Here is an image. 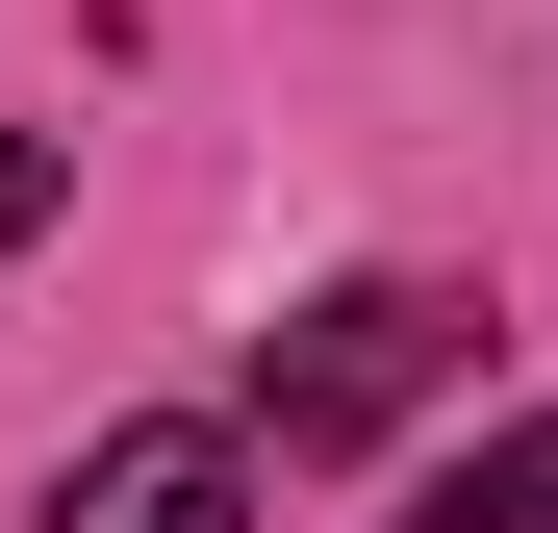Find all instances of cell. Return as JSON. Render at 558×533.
Segmentation results:
<instances>
[{
    "instance_id": "1",
    "label": "cell",
    "mask_w": 558,
    "mask_h": 533,
    "mask_svg": "<svg viewBox=\"0 0 558 533\" xmlns=\"http://www.w3.org/2000/svg\"><path fill=\"white\" fill-rule=\"evenodd\" d=\"M432 381H483V305H457V280H330L305 330L254 355V432H279V458H355V432H407Z\"/></svg>"
},
{
    "instance_id": "2",
    "label": "cell",
    "mask_w": 558,
    "mask_h": 533,
    "mask_svg": "<svg viewBox=\"0 0 558 533\" xmlns=\"http://www.w3.org/2000/svg\"><path fill=\"white\" fill-rule=\"evenodd\" d=\"M51 533H254V432L229 407H128L102 458L51 483Z\"/></svg>"
},
{
    "instance_id": "3",
    "label": "cell",
    "mask_w": 558,
    "mask_h": 533,
    "mask_svg": "<svg viewBox=\"0 0 558 533\" xmlns=\"http://www.w3.org/2000/svg\"><path fill=\"white\" fill-rule=\"evenodd\" d=\"M407 533H558V432H483V458H457Z\"/></svg>"
},
{
    "instance_id": "4",
    "label": "cell",
    "mask_w": 558,
    "mask_h": 533,
    "mask_svg": "<svg viewBox=\"0 0 558 533\" xmlns=\"http://www.w3.org/2000/svg\"><path fill=\"white\" fill-rule=\"evenodd\" d=\"M51 229V128H0V254H26Z\"/></svg>"
}]
</instances>
